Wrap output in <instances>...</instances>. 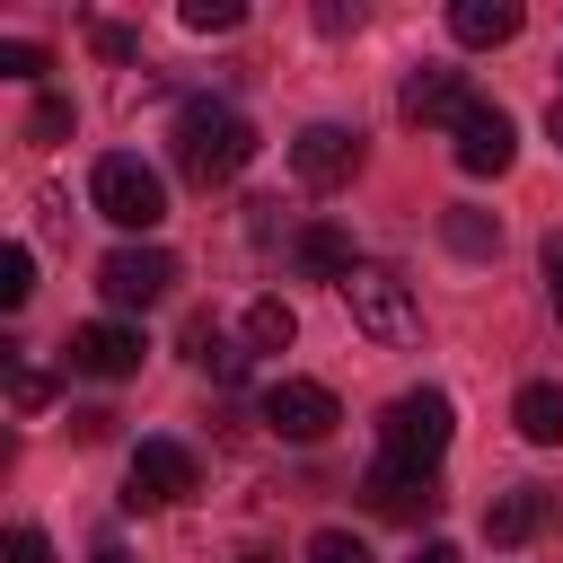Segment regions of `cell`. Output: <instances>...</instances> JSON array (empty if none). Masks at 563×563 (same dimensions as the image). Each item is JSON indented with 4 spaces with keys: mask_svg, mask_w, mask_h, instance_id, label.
<instances>
[{
    "mask_svg": "<svg viewBox=\"0 0 563 563\" xmlns=\"http://www.w3.org/2000/svg\"><path fill=\"white\" fill-rule=\"evenodd\" d=\"M449 35L457 44H510L519 35V0H457L449 9Z\"/></svg>",
    "mask_w": 563,
    "mask_h": 563,
    "instance_id": "obj_15",
    "label": "cell"
},
{
    "mask_svg": "<svg viewBox=\"0 0 563 563\" xmlns=\"http://www.w3.org/2000/svg\"><path fill=\"white\" fill-rule=\"evenodd\" d=\"M510 158H519V132H510V114L475 97V114L457 123V167H466V176H501Z\"/></svg>",
    "mask_w": 563,
    "mask_h": 563,
    "instance_id": "obj_10",
    "label": "cell"
},
{
    "mask_svg": "<svg viewBox=\"0 0 563 563\" xmlns=\"http://www.w3.org/2000/svg\"><path fill=\"white\" fill-rule=\"evenodd\" d=\"M88 563H132V554H123V545H97V554H88Z\"/></svg>",
    "mask_w": 563,
    "mask_h": 563,
    "instance_id": "obj_31",
    "label": "cell"
},
{
    "mask_svg": "<svg viewBox=\"0 0 563 563\" xmlns=\"http://www.w3.org/2000/svg\"><path fill=\"white\" fill-rule=\"evenodd\" d=\"M0 70H9V79H44L53 62H44V44H26V35H9V44H0Z\"/></svg>",
    "mask_w": 563,
    "mask_h": 563,
    "instance_id": "obj_25",
    "label": "cell"
},
{
    "mask_svg": "<svg viewBox=\"0 0 563 563\" xmlns=\"http://www.w3.org/2000/svg\"><path fill=\"white\" fill-rule=\"evenodd\" d=\"M510 422H519V440L563 449V387H554V378H528V387L510 396Z\"/></svg>",
    "mask_w": 563,
    "mask_h": 563,
    "instance_id": "obj_14",
    "label": "cell"
},
{
    "mask_svg": "<svg viewBox=\"0 0 563 563\" xmlns=\"http://www.w3.org/2000/svg\"><path fill=\"white\" fill-rule=\"evenodd\" d=\"M290 167H299V185L334 194V185H352V167H361V132H343V123H308V132L290 141Z\"/></svg>",
    "mask_w": 563,
    "mask_h": 563,
    "instance_id": "obj_8",
    "label": "cell"
},
{
    "mask_svg": "<svg viewBox=\"0 0 563 563\" xmlns=\"http://www.w3.org/2000/svg\"><path fill=\"white\" fill-rule=\"evenodd\" d=\"M0 563H53V537L44 528H9L0 537Z\"/></svg>",
    "mask_w": 563,
    "mask_h": 563,
    "instance_id": "obj_26",
    "label": "cell"
},
{
    "mask_svg": "<svg viewBox=\"0 0 563 563\" xmlns=\"http://www.w3.org/2000/svg\"><path fill=\"white\" fill-rule=\"evenodd\" d=\"M123 484H132V493H123L132 510H167V501H185V493L202 484V466H194V449H185V440H141Z\"/></svg>",
    "mask_w": 563,
    "mask_h": 563,
    "instance_id": "obj_6",
    "label": "cell"
},
{
    "mask_svg": "<svg viewBox=\"0 0 563 563\" xmlns=\"http://www.w3.org/2000/svg\"><path fill=\"white\" fill-rule=\"evenodd\" d=\"M238 18H246L238 0H185V26H194V35H229Z\"/></svg>",
    "mask_w": 563,
    "mask_h": 563,
    "instance_id": "obj_23",
    "label": "cell"
},
{
    "mask_svg": "<svg viewBox=\"0 0 563 563\" xmlns=\"http://www.w3.org/2000/svg\"><path fill=\"white\" fill-rule=\"evenodd\" d=\"M449 431H457V405H449L440 387H413V396H396V405L378 413V457L431 475V466L449 457Z\"/></svg>",
    "mask_w": 563,
    "mask_h": 563,
    "instance_id": "obj_3",
    "label": "cell"
},
{
    "mask_svg": "<svg viewBox=\"0 0 563 563\" xmlns=\"http://www.w3.org/2000/svg\"><path fill=\"white\" fill-rule=\"evenodd\" d=\"M70 369H88V378H132V369H141V325H123V317L70 325Z\"/></svg>",
    "mask_w": 563,
    "mask_h": 563,
    "instance_id": "obj_9",
    "label": "cell"
},
{
    "mask_svg": "<svg viewBox=\"0 0 563 563\" xmlns=\"http://www.w3.org/2000/svg\"><path fill=\"white\" fill-rule=\"evenodd\" d=\"M26 299H35V255L0 246V308H26Z\"/></svg>",
    "mask_w": 563,
    "mask_h": 563,
    "instance_id": "obj_20",
    "label": "cell"
},
{
    "mask_svg": "<svg viewBox=\"0 0 563 563\" xmlns=\"http://www.w3.org/2000/svg\"><path fill=\"white\" fill-rule=\"evenodd\" d=\"M290 264H299L308 282H334V290H343V273H352L361 255H352V238H343L334 220H308V229L290 238Z\"/></svg>",
    "mask_w": 563,
    "mask_h": 563,
    "instance_id": "obj_13",
    "label": "cell"
},
{
    "mask_svg": "<svg viewBox=\"0 0 563 563\" xmlns=\"http://www.w3.org/2000/svg\"><path fill=\"white\" fill-rule=\"evenodd\" d=\"M537 528H545V493H537V484H519V493H501V501L484 510V537H493V545H528Z\"/></svg>",
    "mask_w": 563,
    "mask_h": 563,
    "instance_id": "obj_16",
    "label": "cell"
},
{
    "mask_svg": "<svg viewBox=\"0 0 563 563\" xmlns=\"http://www.w3.org/2000/svg\"><path fill=\"white\" fill-rule=\"evenodd\" d=\"M167 282H176V255H167V246H114V255L97 264V290H106L114 308H150V299H167Z\"/></svg>",
    "mask_w": 563,
    "mask_h": 563,
    "instance_id": "obj_7",
    "label": "cell"
},
{
    "mask_svg": "<svg viewBox=\"0 0 563 563\" xmlns=\"http://www.w3.org/2000/svg\"><path fill=\"white\" fill-rule=\"evenodd\" d=\"M334 422H343L334 387H317V378H273V387H264V431H273V440H299V449H308V440H325Z\"/></svg>",
    "mask_w": 563,
    "mask_h": 563,
    "instance_id": "obj_5",
    "label": "cell"
},
{
    "mask_svg": "<svg viewBox=\"0 0 563 563\" xmlns=\"http://www.w3.org/2000/svg\"><path fill=\"white\" fill-rule=\"evenodd\" d=\"M308 563H369V545H361L352 528H317V537H308Z\"/></svg>",
    "mask_w": 563,
    "mask_h": 563,
    "instance_id": "obj_22",
    "label": "cell"
},
{
    "mask_svg": "<svg viewBox=\"0 0 563 563\" xmlns=\"http://www.w3.org/2000/svg\"><path fill=\"white\" fill-rule=\"evenodd\" d=\"M70 132V97H35L26 106V141H62Z\"/></svg>",
    "mask_w": 563,
    "mask_h": 563,
    "instance_id": "obj_24",
    "label": "cell"
},
{
    "mask_svg": "<svg viewBox=\"0 0 563 563\" xmlns=\"http://www.w3.org/2000/svg\"><path fill=\"white\" fill-rule=\"evenodd\" d=\"M405 114H413V123H449V132H457V123L475 114V97H466V79H457V70H413V79H405Z\"/></svg>",
    "mask_w": 563,
    "mask_h": 563,
    "instance_id": "obj_12",
    "label": "cell"
},
{
    "mask_svg": "<svg viewBox=\"0 0 563 563\" xmlns=\"http://www.w3.org/2000/svg\"><path fill=\"white\" fill-rule=\"evenodd\" d=\"M343 308H352V325H361L369 343H387V352L422 343V299H413V282L387 273V264H352V273H343Z\"/></svg>",
    "mask_w": 563,
    "mask_h": 563,
    "instance_id": "obj_2",
    "label": "cell"
},
{
    "mask_svg": "<svg viewBox=\"0 0 563 563\" xmlns=\"http://www.w3.org/2000/svg\"><path fill=\"white\" fill-rule=\"evenodd\" d=\"M545 132H554V150H563V97H554V106H545Z\"/></svg>",
    "mask_w": 563,
    "mask_h": 563,
    "instance_id": "obj_30",
    "label": "cell"
},
{
    "mask_svg": "<svg viewBox=\"0 0 563 563\" xmlns=\"http://www.w3.org/2000/svg\"><path fill=\"white\" fill-rule=\"evenodd\" d=\"M440 238H449L457 255H501V220H493V211H466V202L440 220Z\"/></svg>",
    "mask_w": 563,
    "mask_h": 563,
    "instance_id": "obj_18",
    "label": "cell"
},
{
    "mask_svg": "<svg viewBox=\"0 0 563 563\" xmlns=\"http://www.w3.org/2000/svg\"><path fill=\"white\" fill-rule=\"evenodd\" d=\"M545 299H554V317H563V238H545Z\"/></svg>",
    "mask_w": 563,
    "mask_h": 563,
    "instance_id": "obj_28",
    "label": "cell"
},
{
    "mask_svg": "<svg viewBox=\"0 0 563 563\" xmlns=\"http://www.w3.org/2000/svg\"><path fill=\"white\" fill-rule=\"evenodd\" d=\"M185 361H194V369H211L220 387H238V378H246V352H238L211 317H194V325H185Z\"/></svg>",
    "mask_w": 563,
    "mask_h": 563,
    "instance_id": "obj_17",
    "label": "cell"
},
{
    "mask_svg": "<svg viewBox=\"0 0 563 563\" xmlns=\"http://www.w3.org/2000/svg\"><path fill=\"white\" fill-rule=\"evenodd\" d=\"M290 334H299V308L290 299H255L246 308V343L255 352H290Z\"/></svg>",
    "mask_w": 563,
    "mask_h": 563,
    "instance_id": "obj_19",
    "label": "cell"
},
{
    "mask_svg": "<svg viewBox=\"0 0 563 563\" xmlns=\"http://www.w3.org/2000/svg\"><path fill=\"white\" fill-rule=\"evenodd\" d=\"M246 158H255V123H246L238 106L194 97V106L176 114V167H185V185H229Z\"/></svg>",
    "mask_w": 563,
    "mask_h": 563,
    "instance_id": "obj_1",
    "label": "cell"
},
{
    "mask_svg": "<svg viewBox=\"0 0 563 563\" xmlns=\"http://www.w3.org/2000/svg\"><path fill=\"white\" fill-rule=\"evenodd\" d=\"M361 493H369V510H378V519H431V510H440V484H431V475H413V466H387V457L361 475Z\"/></svg>",
    "mask_w": 563,
    "mask_h": 563,
    "instance_id": "obj_11",
    "label": "cell"
},
{
    "mask_svg": "<svg viewBox=\"0 0 563 563\" xmlns=\"http://www.w3.org/2000/svg\"><path fill=\"white\" fill-rule=\"evenodd\" d=\"M88 194H97V211H106L114 229H158V220H167V185H158V167H141L132 150L97 158Z\"/></svg>",
    "mask_w": 563,
    "mask_h": 563,
    "instance_id": "obj_4",
    "label": "cell"
},
{
    "mask_svg": "<svg viewBox=\"0 0 563 563\" xmlns=\"http://www.w3.org/2000/svg\"><path fill=\"white\" fill-rule=\"evenodd\" d=\"M238 563H273V554H238Z\"/></svg>",
    "mask_w": 563,
    "mask_h": 563,
    "instance_id": "obj_32",
    "label": "cell"
},
{
    "mask_svg": "<svg viewBox=\"0 0 563 563\" xmlns=\"http://www.w3.org/2000/svg\"><path fill=\"white\" fill-rule=\"evenodd\" d=\"M405 563H457V545H449V537H422V545H413Z\"/></svg>",
    "mask_w": 563,
    "mask_h": 563,
    "instance_id": "obj_29",
    "label": "cell"
},
{
    "mask_svg": "<svg viewBox=\"0 0 563 563\" xmlns=\"http://www.w3.org/2000/svg\"><path fill=\"white\" fill-rule=\"evenodd\" d=\"M88 44H97L106 62H132V53H141V35H132V26H114V18H106V26H88Z\"/></svg>",
    "mask_w": 563,
    "mask_h": 563,
    "instance_id": "obj_27",
    "label": "cell"
},
{
    "mask_svg": "<svg viewBox=\"0 0 563 563\" xmlns=\"http://www.w3.org/2000/svg\"><path fill=\"white\" fill-rule=\"evenodd\" d=\"M9 396H18V413H44V405H53V378H44L35 361H9Z\"/></svg>",
    "mask_w": 563,
    "mask_h": 563,
    "instance_id": "obj_21",
    "label": "cell"
}]
</instances>
